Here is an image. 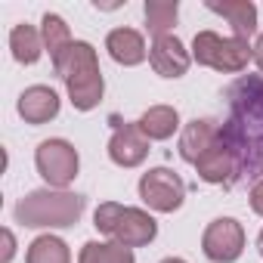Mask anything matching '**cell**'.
<instances>
[{"instance_id":"7402d4cb","label":"cell","mask_w":263,"mask_h":263,"mask_svg":"<svg viewBox=\"0 0 263 263\" xmlns=\"http://www.w3.org/2000/svg\"><path fill=\"white\" fill-rule=\"evenodd\" d=\"M251 211L257 214V217H263V180H257L254 186H251Z\"/></svg>"},{"instance_id":"9a60e30c","label":"cell","mask_w":263,"mask_h":263,"mask_svg":"<svg viewBox=\"0 0 263 263\" xmlns=\"http://www.w3.org/2000/svg\"><path fill=\"white\" fill-rule=\"evenodd\" d=\"M195 171H198V180H204V183H211V186H235L238 183V164H235V158H232V152L223 146V143H217L198 164H195Z\"/></svg>"},{"instance_id":"d6986e66","label":"cell","mask_w":263,"mask_h":263,"mask_svg":"<svg viewBox=\"0 0 263 263\" xmlns=\"http://www.w3.org/2000/svg\"><path fill=\"white\" fill-rule=\"evenodd\" d=\"M25 263H71V251L59 235H37L28 251H25Z\"/></svg>"},{"instance_id":"2e32d148","label":"cell","mask_w":263,"mask_h":263,"mask_svg":"<svg viewBox=\"0 0 263 263\" xmlns=\"http://www.w3.org/2000/svg\"><path fill=\"white\" fill-rule=\"evenodd\" d=\"M140 130L152 143H164L180 130V111L174 105H149L140 118Z\"/></svg>"},{"instance_id":"8fae6325","label":"cell","mask_w":263,"mask_h":263,"mask_svg":"<svg viewBox=\"0 0 263 263\" xmlns=\"http://www.w3.org/2000/svg\"><path fill=\"white\" fill-rule=\"evenodd\" d=\"M149 65L155 68V74L161 78H183L192 65V53L183 47V41L177 34L158 37L149 47Z\"/></svg>"},{"instance_id":"7a4b0ae2","label":"cell","mask_w":263,"mask_h":263,"mask_svg":"<svg viewBox=\"0 0 263 263\" xmlns=\"http://www.w3.org/2000/svg\"><path fill=\"white\" fill-rule=\"evenodd\" d=\"M53 71L62 78L65 90H68V99H71V105H74L78 111H93V108L102 102L105 81H102L99 56H96L93 44L74 41V44L53 62Z\"/></svg>"},{"instance_id":"9c48e42d","label":"cell","mask_w":263,"mask_h":263,"mask_svg":"<svg viewBox=\"0 0 263 263\" xmlns=\"http://www.w3.org/2000/svg\"><path fill=\"white\" fill-rule=\"evenodd\" d=\"M201 251L211 263H235L245 251V226L235 217H217L201 235Z\"/></svg>"},{"instance_id":"484cf974","label":"cell","mask_w":263,"mask_h":263,"mask_svg":"<svg viewBox=\"0 0 263 263\" xmlns=\"http://www.w3.org/2000/svg\"><path fill=\"white\" fill-rule=\"evenodd\" d=\"M257 251L263 254V229H260V235H257Z\"/></svg>"},{"instance_id":"277c9868","label":"cell","mask_w":263,"mask_h":263,"mask_svg":"<svg viewBox=\"0 0 263 263\" xmlns=\"http://www.w3.org/2000/svg\"><path fill=\"white\" fill-rule=\"evenodd\" d=\"M93 226L108 235L111 241L124 245V248H143L152 245L158 235V223L149 211L143 208H127L118 201H102L93 214Z\"/></svg>"},{"instance_id":"5bb4252c","label":"cell","mask_w":263,"mask_h":263,"mask_svg":"<svg viewBox=\"0 0 263 263\" xmlns=\"http://www.w3.org/2000/svg\"><path fill=\"white\" fill-rule=\"evenodd\" d=\"M204 7L232 25V37L251 41L257 34V7L251 0H208Z\"/></svg>"},{"instance_id":"52a82bcc","label":"cell","mask_w":263,"mask_h":263,"mask_svg":"<svg viewBox=\"0 0 263 263\" xmlns=\"http://www.w3.org/2000/svg\"><path fill=\"white\" fill-rule=\"evenodd\" d=\"M140 198L155 214H174L186 201V183L171 167H152L140 177Z\"/></svg>"},{"instance_id":"e0dca14e","label":"cell","mask_w":263,"mask_h":263,"mask_svg":"<svg viewBox=\"0 0 263 263\" xmlns=\"http://www.w3.org/2000/svg\"><path fill=\"white\" fill-rule=\"evenodd\" d=\"M10 50H13V59H16L19 65H34V62L47 53L44 34H41L34 25L22 22V25H16V28L10 31Z\"/></svg>"},{"instance_id":"8992f818","label":"cell","mask_w":263,"mask_h":263,"mask_svg":"<svg viewBox=\"0 0 263 263\" xmlns=\"http://www.w3.org/2000/svg\"><path fill=\"white\" fill-rule=\"evenodd\" d=\"M34 167L37 174L47 180L50 189H68L81 171V158L78 149L68 140H44L34 152Z\"/></svg>"},{"instance_id":"ba28073f","label":"cell","mask_w":263,"mask_h":263,"mask_svg":"<svg viewBox=\"0 0 263 263\" xmlns=\"http://www.w3.org/2000/svg\"><path fill=\"white\" fill-rule=\"evenodd\" d=\"M111 121V140H108V158L111 164L130 171L140 167L149 158V137L140 130V121H121L118 115L108 118Z\"/></svg>"},{"instance_id":"cb8c5ba5","label":"cell","mask_w":263,"mask_h":263,"mask_svg":"<svg viewBox=\"0 0 263 263\" xmlns=\"http://www.w3.org/2000/svg\"><path fill=\"white\" fill-rule=\"evenodd\" d=\"M254 62H257V68L263 71V34H260L257 44H254Z\"/></svg>"},{"instance_id":"ffe728a7","label":"cell","mask_w":263,"mask_h":263,"mask_svg":"<svg viewBox=\"0 0 263 263\" xmlns=\"http://www.w3.org/2000/svg\"><path fill=\"white\" fill-rule=\"evenodd\" d=\"M78 263H137L134 248L118 241H87L78 254Z\"/></svg>"},{"instance_id":"7c38bea8","label":"cell","mask_w":263,"mask_h":263,"mask_svg":"<svg viewBox=\"0 0 263 263\" xmlns=\"http://www.w3.org/2000/svg\"><path fill=\"white\" fill-rule=\"evenodd\" d=\"M59 108H62L59 93H56L53 87H44V84H34V87L22 90V96H19V102H16V111L22 115V121H25V124H34V127L53 121V118L59 115Z\"/></svg>"},{"instance_id":"3957f363","label":"cell","mask_w":263,"mask_h":263,"mask_svg":"<svg viewBox=\"0 0 263 263\" xmlns=\"http://www.w3.org/2000/svg\"><path fill=\"white\" fill-rule=\"evenodd\" d=\"M87 198L68 189H34L16 204V223L28 229H68L81 220Z\"/></svg>"},{"instance_id":"6da1fadb","label":"cell","mask_w":263,"mask_h":263,"mask_svg":"<svg viewBox=\"0 0 263 263\" xmlns=\"http://www.w3.org/2000/svg\"><path fill=\"white\" fill-rule=\"evenodd\" d=\"M229 118L220 124V143L232 152L241 180H263V74H241L226 87Z\"/></svg>"},{"instance_id":"44dd1931","label":"cell","mask_w":263,"mask_h":263,"mask_svg":"<svg viewBox=\"0 0 263 263\" xmlns=\"http://www.w3.org/2000/svg\"><path fill=\"white\" fill-rule=\"evenodd\" d=\"M41 34H44V47H47V53H50V62H56L74 41H71V31H68V25H65V19L62 16H56V13H47L44 19H41Z\"/></svg>"},{"instance_id":"5b68a950","label":"cell","mask_w":263,"mask_h":263,"mask_svg":"<svg viewBox=\"0 0 263 263\" xmlns=\"http://www.w3.org/2000/svg\"><path fill=\"white\" fill-rule=\"evenodd\" d=\"M251 59H254V47L241 37H220L217 31H198L192 37V62L204 68L223 74H241Z\"/></svg>"},{"instance_id":"ac0fdd59","label":"cell","mask_w":263,"mask_h":263,"mask_svg":"<svg viewBox=\"0 0 263 263\" xmlns=\"http://www.w3.org/2000/svg\"><path fill=\"white\" fill-rule=\"evenodd\" d=\"M143 13H146V31L158 41V37L174 34L177 16H180V4L177 0H146Z\"/></svg>"},{"instance_id":"d4e9b609","label":"cell","mask_w":263,"mask_h":263,"mask_svg":"<svg viewBox=\"0 0 263 263\" xmlns=\"http://www.w3.org/2000/svg\"><path fill=\"white\" fill-rule=\"evenodd\" d=\"M161 263H186V260H183V257H164Z\"/></svg>"},{"instance_id":"603a6c76","label":"cell","mask_w":263,"mask_h":263,"mask_svg":"<svg viewBox=\"0 0 263 263\" xmlns=\"http://www.w3.org/2000/svg\"><path fill=\"white\" fill-rule=\"evenodd\" d=\"M13 254H16V235L13 229H4V263H10Z\"/></svg>"},{"instance_id":"4fadbf2b","label":"cell","mask_w":263,"mask_h":263,"mask_svg":"<svg viewBox=\"0 0 263 263\" xmlns=\"http://www.w3.org/2000/svg\"><path fill=\"white\" fill-rule=\"evenodd\" d=\"M105 50L108 56L124 65V68H134V65H143L149 50H146V37L137 31V28H111L108 37H105Z\"/></svg>"},{"instance_id":"30bf717a","label":"cell","mask_w":263,"mask_h":263,"mask_svg":"<svg viewBox=\"0 0 263 263\" xmlns=\"http://www.w3.org/2000/svg\"><path fill=\"white\" fill-rule=\"evenodd\" d=\"M220 143V121L214 118H192L180 134V158L192 167Z\"/></svg>"}]
</instances>
